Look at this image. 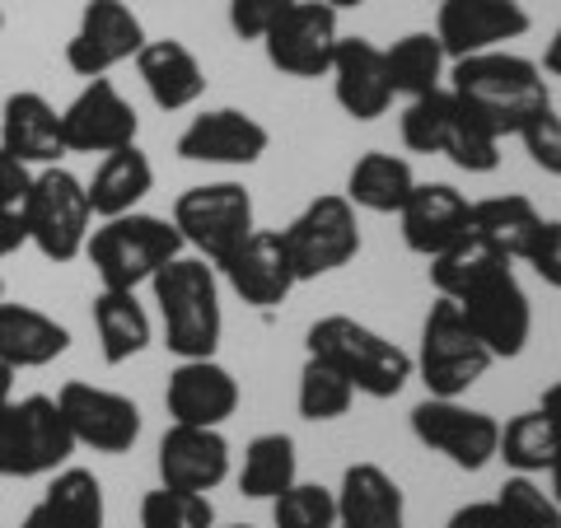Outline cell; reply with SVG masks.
Masks as SVG:
<instances>
[{
	"label": "cell",
	"instance_id": "1",
	"mask_svg": "<svg viewBox=\"0 0 561 528\" xmlns=\"http://www.w3.org/2000/svg\"><path fill=\"white\" fill-rule=\"evenodd\" d=\"M445 90L459 99V108H468L478 122H486L501 140L515 136L538 108L552 103L542 66L529 57H515V51H505V47L478 51V57H459L449 70Z\"/></svg>",
	"mask_w": 561,
	"mask_h": 528
},
{
	"label": "cell",
	"instance_id": "2",
	"mask_svg": "<svg viewBox=\"0 0 561 528\" xmlns=\"http://www.w3.org/2000/svg\"><path fill=\"white\" fill-rule=\"evenodd\" d=\"M160 309L164 346L179 360H206L220 351L225 309H220V272L197 253H179L150 280Z\"/></svg>",
	"mask_w": 561,
	"mask_h": 528
},
{
	"label": "cell",
	"instance_id": "3",
	"mask_svg": "<svg viewBox=\"0 0 561 528\" xmlns=\"http://www.w3.org/2000/svg\"><path fill=\"white\" fill-rule=\"evenodd\" d=\"M305 346H309V356L342 369L356 393L379 398V402L398 398L408 389V379L416 375L408 351L398 342H389L383 332L365 328L360 319H351V313H328V319H319L305 332Z\"/></svg>",
	"mask_w": 561,
	"mask_h": 528
},
{
	"label": "cell",
	"instance_id": "4",
	"mask_svg": "<svg viewBox=\"0 0 561 528\" xmlns=\"http://www.w3.org/2000/svg\"><path fill=\"white\" fill-rule=\"evenodd\" d=\"M187 253L179 225L164 216H146V210H127V216L99 220L84 243V257L99 272L103 290H140L150 286L154 272Z\"/></svg>",
	"mask_w": 561,
	"mask_h": 528
},
{
	"label": "cell",
	"instance_id": "5",
	"mask_svg": "<svg viewBox=\"0 0 561 528\" xmlns=\"http://www.w3.org/2000/svg\"><path fill=\"white\" fill-rule=\"evenodd\" d=\"M454 305L463 309L468 328L482 337V346L491 351L496 360H515L524 356V346L534 337V305L524 295L519 276L511 267V257L501 253H486L478 267L468 272V280L454 295Z\"/></svg>",
	"mask_w": 561,
	"mask_h": 528
},
{
	"label": "cell",
	"instance_id": "6",
	"mask_svg": "<svg viewBox=\"0 0 561 528\" xmlns=\"http://www.w3.org/2000/svg\"><path fill=\"white\" fill-rule=\"evenodd\" d=\"M76 435H70L57 398L28 393L10 398L0 408V478L28 482V478H51L57 468L70 463L76 454Z\"/></svg>",
	"mask_w": 561,
	"mask_h": 528
},
{
	"label": "cell",
	"instance_id": "7",
	"mask_svg": "<svg viewBox=\"0 0 561 528\" xmlns=\"http://www.w3.org/2000/svg\"><path fill=\"white\" fill-rule=\"evenodd\" d=\"M24 225H28V243L38 249L47 262H66L84 257V243L94 230V210H90V192L61 164H47L33 173V187L24 197Z\"/></svg>",
	"mask_w": 561,
	"mask_h": 528
},
{
	"label": "cell",
	"instance_id": "8",
	"mask_svg": "<svg viewBox=\"0 0 561 528\" xmlns=\"http://www.w3.org/2000/svg\"><path fill=\"white\" fill-rule=\"evenodd\" d=\"M412 365L431 398H463L472 383L496 365V356H491L478 332L468 328L463 309L440 295L431 305L426 323H421V346H416Z\"/></svg>",
	"mask_w": 561,
	"mask_h": 528
},
{
	"label": "cell",
	"instance_id": "9",
	"mask_svg": "<svg viewBox=\"0 0 561 528\" xmlns=\"http://www.w3.org/2000/svg\"><path fill=\"white\" fill-rule=\"evenodd\" d=\"M280 243H286L295 280L332 276L360 257V216L346 192H323L280 230Z\"/></svg>",
	"mask_w": 561,
	"mask_h": 528
},
{
	"label": "cell",
	"instance_id": "10",
	"mask_svg": "<svg viewBox=\"0 0 561 528\" xmlns=\"http://www.w3.org/2000/svg\"><path fill=\"white\" fill-rule=\"evenodd\" d=\"M173 225L187 243V253L206 257L210 267H220L243 239L257 230L253 220V192L243 183H202V187H187L179 202H173Z\"/></svg>",
	"mask_w": 561,
	"mask_h": 528
},
{
	"label": "cell",
	"instance_id": "11",
	"mask_svg": "<svg viewBox=\"0 0 561 528\" xmlns=\"http://www.w3.org/2000/svg\"><path fill=\"white\" fill-rule=\"evenodd\" d=\"M412 435L459 472H482L501 449V421L482 408H468L459 398L426 393L412 408Z\"/></svg>",
	"mask_w": 561,
	"mask_h": 528
},
{
	"label": "cell",
	"instance_id": "12",
	"mask_svg": "<svg viewBox=\"0 0 561 528\" xmlns=\"http://www.w3.org/2000/svg\"><path fill=\"white\" fill-rule=\"evenodd\" d=\"M337 20H342V10H332L328 0H295L276 20V28L262 38L272 70H280L290 80H323L342 43Z\"/></svg>",
	"mask_w": 561,
	"mask_h": 528
},
{
	"label": "cell",
	"instance_id": "13",
	"mask_svg": "<svg viewBox=\"0 0 561 528\" xmlns=\"http://www.w3.org/2000/svg\"><path fill=\"white\" fill-rule=\"evenodd\" d=\"M146 43V24L127 0H90L66 43V66L80 80H99L122 61H136V51Z\"/></svg>",
	"mask_w": 561,
	"mask_h": 528
},
{
	"label": "cell",
	"instance_id": "14",
	"mask_svg": "<svg viewBox=\"0 0 561 528\" xmlns=\"http://www.w3.org/2000/svg\"><path fill=\"white\" fill-rule=\"evenodd\" d=\"M57 408L66 416L76 445L94 449V454H131L136 439H140V408L117 393V389H103V383H84V379H70L57 389Z\"/></svg>",
	"mask_w": 561,
	"mask_h": 528
},
{
	"label": "cell",
	"instance_id": "15",
	"mask_svg": "<svg viewBox=\"0 0 561 528\" xmlns=\"http://www.w3.org/2000/svg\"><path fill=\"white\" fill-rule=\"evenodd\" d=\"M140 117L108 76L84 80V90L61 108L66 154H113L122 146H136Z\"/></svg>",
	"mask_w": 561,
	"mask_h": 528
},
{
	"label": "cell",
	"instance_id": "16",
	"mask_svg": "<svg viewBox=\"0 0 561 528\" xmlns=\"http://www.w3.org/2000/svg\"><path fill=\"white\" fill-rule=\"evenodd\" d=\"M529 10L519 0H440L435 14V38H440L445 57H478V51H496L505 43H519L529 33Z\"/></svg>",
	"mask_w": 561,
	"mask_h": 528
},
{
	"label": "cell",
	"instance_id": "17",
	"mask_svg": "<svg viewBox=\"0 0 561 528\" xmlns=\"http://www.w3.org/2000/svg\"><path fill=\"white\" fill-rule=\"evenodd\" d=\"M179 160L187 164H225V169H249L272 150V131L243 108H206L183 127L173 140Z\"/></svg>",
	"mask_w": 561,
	"mask_h": 528
},
{
	"label": "cell",
	"instance_id": "18",
	"mask_svg": "<svg viewBox=\"0 0 561 528\" xmlns=\"http://www.w3.org/2000/svg\"><path fill=\"white\" fill-rule=\"evenodd\" d=\"M154 468H160V486L206 491L210 496L230 478V439L220 435V426H179V421H169Z\"/></svg>",
	"mask_w": 561,
	"mask_h": 528
},
{
	"label": "cell",
	"instance_id": "19",
	"mask_svg": "<svg viewBox=\"0 0 561 528\" xmlns=\"http://www.w3.org/2000/svg\"><path fill=\"white\" fill-rule=\"evenodd\" d=\"M216 272L225 276V286H230L243 305H253V309L286 305L290 290L300 286L290 257H286V243H280V230H253Z\"/></svg>",
	"mask_w": 561,
	"mask_h": 528
},
{
	"label": "cell",
	"instance_id": "20",
	"mask_svg": "<svg viewBox=\"0 0 561 528\" xmlns=\"http://www.w3.org/2000/svg\"><path fill=\"white\" fill-rule=\"evenodd\" d=\"M398 225H402L408 253L431 262L472 230V202L449 183H416L412 197L398 210Z\"/></svg>",
	"mask_w": 561,
	"mask_h": 528
},
{
	"label": "cell",
	"instance_id": "21",
	"mask_svg": "<svg viewBox=\"0 0 561 528\" xmlns=\"http://www.w3.org/2000/svg\"><path fill=\"white\" fill-rule=\"evenodd\" d=\"M164 408L179 426H225L239 412V379L216 356L179 360L164 383Z\"/></svg>",
	"mask_w": 561,
	"mask_h": 528
},
{
	"label": "cell",
	"instance_id": "22",
	"mask_svg": "<svg viewBox=\"0 0 561 528\" xmlns=\"http://www.w3.org/2000/svg\"><path fill=\"white\" fill-rule=\"evenodd\" d=\"M332 99L351 122H379L393 108V84L383 70V47L370 38H342L337 57H332Z\"/></svg>",
	"mask_w": 561,
	"mask_h": 528
},
{
	"label": "cell",
	"instance_id": "23",
	"mask_svg": "<svg viewBox=\"0 0 561 528\" xmlns=\"http://www.w3.org/2000/svg\"><path fill=\"white\" fill-rule=\"evenodd\" d=\"M0 146L28 169H47L66 160V136H61V113L38 94L20 90L5 94L0 103Z\"/></svg>",
	"mask_w": 561,
	"mask_h": 528
},
{
	"label": "cell",
	"instance_id": "24",
	"mask_svg": "<svg viewBox=\"0 0 561 528\" xmlns=\"http://www.w3.org/2000/svg\"><path fill=\"white\" fill-rule=\"evenodd\" d=\"M136 76L160 113H183L206 94V70L197 51L179 38H150L136 51Z\"/></svg>",
	"mask_w": 561,
	"mask_h": 528
},
{
	"label": "cell",
	"instance_id": "25",
	"mask_svg": "<svg viewBox=\"0 0 561 528\" xmlns=\"http://www.w3.org/2000/svg\"><path fill=\"white\" fill-rule=\"evenodd\" d=\"M337 528H408V501L393 472L379 463H351L337 486Z\"/></svg>",
	"mask_w": 561,
	"mask_h": 528
},
{
	"label": "cell",
	"instance_id": "26",
	"mask_svg": "<svg viewBox=\"0 0 561 528\" xmlns=\"http://www.w3.org/2000/svg\"><path fill=\"white\" fill-rule=\"evenodd\" d=\"M66 351H70L66 323H57L51 313L33 309V305L0 299V360H5L14 375H20V369H43L51 360H61Z\"/></svg>",
	"mask_w": 561,
	"mask_h": 528
},
{
	"label": "cell",
	"instance_id": "27",
	"mask_svg": "<svg viewBox=\"0 0 561 528\" xmlns=\"http://www.w3.org/2000/svg\"><path fill=\"white\" fill-rule=\"evenodd\" d=\"M90 319H94L99 356L113 369L136 360L140 351L154 342V323H150L146 305L136 299V290H99L90 305Z\"/></svg>",
	"mask_w": 561,
	"mask_h": 528
},
{
	"label": "cell",
	"instance_id": "28",
	"mask_svg": "<svg viewBox=\"0 0 561 528\" xmlns=\"http://www.w3.org/2000/svg\"><path fill=\"white\" fill-rule=\"evenodd\" d=\"M150 187H154V164H150V154L140 146H122L113 154H103L94 179L84 183L94 220L127 216V210H136L140 202L150 197Z\"/></svg>",
	"mask_w": 561,
	"mask_h": 528
},
{
	"label": "cell",
	"instance_id": "29",
	"mask_svg": "<svg viewBox=\"0 0 561 528\" xmlns=\"http://www.w3.org/2000/svg\"><path fill=\"white\" fill-rule=\"evenodd\" d=\"M47 528H103L108 524V501H103V482L90 468H57L47 478L43 501L33 505Z\"/></svg>",
	"mask_w": 561,
	"mask_h": 528
},
{
	"label": "cell",
	"instance_id": "30",
	"mask_svg": "<svg viewBox=\"0 0 561 528\" xmlns=\"http://www.w3.org/2000/svg\"><path fill=\"white\" fill-rule=\"evenodd\" d=\"M412 164L389 150H365L346 173V202L356 210H370V216H398L402 202L412 197Z\"/></svg>",
	"mask_w": 561,
	"mask_h": 528
},
{
	"label": "cell",
	"instance_id": "31",
	"mask_svg": "<svg viewBox=\"0 0 561 528\" xmlns=\"http://www.w3.org/2000/svg\"><path fill=\"white\" fill-rule=\"evenodd\" d=\"M290 482H300V449L286 431H262L243 445L239 463V491L249 501H276Z\"/></svg>",
	"mask_w": 561,
	"mask_h": 528
},
{
	"label": "cell",
	"instance_id": "32",
	"mask_svg": "<svg viewBox=\"0 0 561 528\" xmlns=\"http://www.w3.org/2000/svg\"><path fill=\"white\" fill-rule=\"evenodd\" d=\"M538 206L519 192H505V197H486V202H472V234H478L486 249H496L501 257L524 262L529 243L538 234Z\"/></svg>",
	"mask_w": 561,
	"mask_h": 528
},
{
	"label": "cell",
	"instance_id": "33",
	"mask_svg": "<svg viewBox=\"0 0 561 528\" xmlns=\"http://www.w3.org/2000/svg\"><path fill=\"white\" fill-rule=\"evenodd\" d=\"M445 47L435 33H402V38L383 51V70H389L393 94L421 99L445 84Z\"/></svg>",
	"mask_w": 561,
	"mask_h": 528
},
{
	"label": "cell",
	"instance_id": "34",
	"mask_svg": "<svg viewBox=\"0 0 561 528\" xmlns=\"http://www.w3.org/2000/svg\"><path fill=\"white\" fill-rule=\"evenodd\" d=\"M561 454V439L552 431V421L542 416L538 408L534 412H519L511 416L501 426V449H496V459H505V468H515V472H548L552 459Z\"/></svg>",
	"mask_w": 561,
	"mask_h": 528
},
{
	"label": "cell",
	"instance_id": "35",
	"mask_svg": "<svg viewBox=\"0 0 561 528\" xmlns=\"http://www.w3.org/2000/svg\"><path fill=\"white\" fill-rule=\"evenodd\" d=\"M454 117H459V99H454L445 84L421 99H408V108H402V146H408L412 154H440L445 140H449V127Z\"/></svg>",
	"mask_w": 561,
	"mask_h": 528
},
{
	"label": "cell",
	"instance_id": "36",
	"mask_svg": "<svg viewBox=\"0 0 561 528\" xmlns=\"http://www.w3.org/2000/svg\"><path fill=\"white\" fill-rule=\"evenodd\" d=\"M351 402H356V389H351V379L342 369H332L328 360L319 356H305V369H300V393H295V408H300L305 421H337L351 412Z\"/></svg>",
	"mask_w": 561,
	"mask_h": 528
},
{
	"label": "cell",
	"instance_id": "37",
	"mask_svg": "<svg viewBox=\"0 0 561 528\" xmlns=\"http://www.w3.org/2000/svg\"><path fill=\"white\" fill-rule=\"evenodd\" d=\"M140 528H216V505L206 491L154 486L140 501Z\"/></svg>",
	"mask_w": 561,
	"mask_h": 528
},
{
	"label": "cell",
	"instance_id": "38",
	"mask_svg": "<svg viewBox=\"0 0 561 528\" xmlns=\"http://www.w3.org/2000/svg\"><path fill=\"white\" fill-rule=\"evenodd\" d=\"M496 509H501L505 528H561V505L529 478V472H515V478L501 482Z\"/></svg>",
	"mask_w": 561,
	"mask_h": 528
},
{
	"label": "cell",
	"instance_id": "39",
	"mask_svg": "<svg viewBox=\"0 0 561 528\" xmlns=\"http://www.w3.org/2000/svg\"><path fill=\"white\" fill-rule=\"evenodd\" d=\"M445 160L454 169L463 173H496L501 169V136L486 127V122H478L468 108H459V117H454L449 127V140H445Z\"/></svg>",
	"mask_w": 561,
	"mask_h": 528
},
{
	"label": "cell",
	"instance_id": "40",
	"mask_svg": "<svg viewBox=\"0 0 561 528\" xmlns=\"http://www.w3.org/2000/svg\"><path fill=\"white\" fill-rule=\"evenodd\" d=\"M272 528H337V491L319 482H290L272 501Z\"/></svg>",
	"mask_w": 561,
	"mask_h": 528
},
{
	"label": "cell",
	"instance_id": "41",
	"mask_svg": "<svg viewBox=\"0 0 561 528\" xmlns=\"http://www.w3.org/2000/svg\"><path fill=\"white\" fill-rule=\"evenodd\" d=\"M515 136L524 140V154H529L548 179H561V117H557L552 103L548 108H538Z\"/></svg>",
	"mask_w": 561,
	"mask_h": 528
},
{
	"label": "cell",
	"instance_id": "42",
	"mask_svg": "<svg viewBox=\"0 0 561 528\" xmlns=\"http://www.w3.org/2000/svg\"><path fill=\"white\" fill-rule=\"evenodd\" d=\"M295 0H230V28L243 43H262Z\"/></svg>",
	"mask_w": 561,
	"mask_h": 528
},
{
	"label": "cell",
	"instance_id": "43",
	"mask_svg": "<svg viewBox=\"0 0 561 528\" xmlns=\"http://www.w3.org/2000/svg\"><path fill=\"white\" fill-rule=\"evenodd\" d=\"M524 262L534 267V276L542 280V286L561 290V220H542L538 234L529 243V253H524Z\"/></svg>",
	"mask_w": 561,
	"mask_h": 528
},
{
	"label": "cell",
	"instance_id": "44",
	"mask_svg": "<svg viewBox=\"0 0 561 528\" xmlns=\"http://www.w3.org/2000/svg\"><path fill=\"white\" fill-rule=\"evenodd\" d=\"M28 187H33V169L24 160H14V154L0 146V206L20 210L24 197H28Z\"/></svg>",
	"mask_w": 561,
	"mask_h": 528
},
{
	"label": "cell",
	"instance_id": "45",
	"mask_svg": "<svg viewBox=\"0 0 561 528\" xmlns=\"http://www.w3.org/2000/svg\"><path fill=\"white\" fill-rule=\"evenodd\" d=\"M449 528H505L496 501H468L449 515Z\"/></svg>",
	"mask_w": 561,
	"mask_h": 528
},
{
	"label": "cell",
	"instance_id": "46",
	"mask_svg": "<svg viewBox=\"0 0 561 528\" xmlns=\"http://www.w3.org/2000/svg\"><path fill=\"white\" fill-rule=\"evenodd\" d=\"M28 243V225H24V210H10L0 206V257H14Z\"/></svg>",
	"mask_w": 561,
	"mask_h": 528
},
{
	"label": "cell",
	"instance_id": "47",
	"mask_svg": "<svg viewBox=\"0 0 561 528\" xmlns=\"http://www.w3.org/2000/svg\"><path fill=\"white\" fill-rule=\"evenodd\" d=\"M538 412L552 421V431H557V439H561V383H552L548 393H542V402H538Z\"/></svg>",
	"mask_w": 561,
	"mask_h": 528
},
{
	"label": "cell",
	"instance_id": "48",
	"mask_svg": "<svg viewBox=\"0 0 561 528\" xmlns=\"http://www.w3.org/2000/svg\"><path fill=\"white\" fill-rule=\"evenodd\" d=\"M542 70H548L552 80H561V28L552 33V43H548V51H542Z\"/></svg>",
	"mask_w": 561,
	"mask_h": 528
},
{
	"label": "cell",
	"instance_id": "49",
	"mask_svg": "<svg viewBox=\"0 0 561 528\" xmlns=\"http://www.w3.org/2000/svg\"><path fill=\"white\" fill-rule=\"evenodd\" d=\"M10 398H14V369H10L5 360H0V408H5Z\"/></svg>",
	"mask_w": 561,
	"mask_h": 528
},
{
	"label": "cell",
	"instance_id": "50",
	"mask_svg": "<svg viewBox=\"0 0 561 528\" xmlns=\"http://www.w3.org/2000/svg\"><path fill=\"white\" fill-rule=\"evenodd\" d=\"M548 496L561 505V454L552 459V468H548Z\"/></svg>",
	"mask_w": 561,
	"mask_h": 528
},
{
	"label": "cell",
	"instance_id": "51",
	"mask_svg": "<svg viewBox=\"0 0 561 528\" xmlns=\"http://www.w3.org/2000/svg\"><path fill=\"white\" fill-rule=\"evenodd\" d=\"M332 10H356V5H365V0H328Z\"/></svg>",
	"mask_w": 561,
	"mask_h": 528
},
{
	"label": "cell",
	"instance_id": "52",
	"mask_svg": "<svg viewBox=\"0 0 561 528\" xmlns=\"http://www.w3.org/2000/svg\"><path fill=\"white\" fill-rule=\"evenodd\" d=\"M20 528H47V524H43V519H38V515H33V509H28V515H24V524H20Z\"/></svg>",
	"mask_w": 561,
	"mask_h": 528
},
{
	"label": "cell",
	"instance_id": "53",
	"mask_svg": "<svg viewBox=\"0 0 561 528\" xmlns=\"http://www.w3.org/2000/svg\"><path fill=\"white\" fill-rule=\"evenodd\" d=\"M225 528H253V524H225Z\"/></svg>",
	"mask_w": 561,
	"mask_h": 528
},
{
	"label": "cell",
	"instance_id": "54",
	"mask_svg": "<svg viewBox=\"0 0 561 528\" xmlns=\"http://www.w3.org/2000/svg\"><path fill=\"white\" fill-rule=\"evenodd\" d=\"M0 33H5V14H0Z\"/></svg>",
	"mask_w": 561,
	"mask_h": 528
},
{
	"label": "cell",
	"instance_id": "55",
	"mask_svg": "<svg viewBox=\"0 0 561 528\" xmlns=\"http://www.w3.org/2000/svg\"><path fill=\"white\" fill-rule=\"evenodd\" d=\"M0 299H5V280H0Z\"/></svg>",
	"mask_w": 561,
	"mask_h": 528
},
{
	"label": "cell",
	"instance_id": "56",
	"mask_svg": "<svg viewBox=\"0 0 561 528\" xmlns=\"http://www.w3.org/2000/svg\"><path fill=\"white\" fill-rule=\"evenodd\" d=\"M0 103H5V94H0Z\"/></svg>",
	"mask_w": 561,
	"mask_h": 528
}]
</instances>
